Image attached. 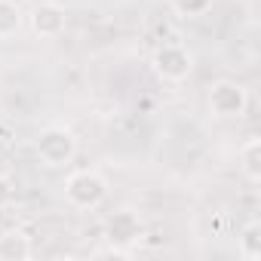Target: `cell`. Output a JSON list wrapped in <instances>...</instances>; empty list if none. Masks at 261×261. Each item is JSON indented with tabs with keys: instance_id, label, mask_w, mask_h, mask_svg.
<instances>
[{
	"instance_id": "8992f818",
	"label": "cell",
	"mask_w": 261,
	"mask_h": 261,
	"mask_svg": "<svg viewBox=\"0 0 261 261\" xmlns=\"http://www.w3.org/2000/svg\"><path fill=\"white\" fill-rule=\"evenodd\" d=\"M28 25H31V31H34L37 37L53 40V37H59V34L65 31L68 13H65V7L53 4V0H43V4H37V7L28 13Z\"/></svg>"
},
{
	"instance_id": "3957f363",
	"label": "cell",
	"mask_w": 261,
	"mask_h": 261,
	"mask_svg": "<svg viewBox=\"0 0 261 261\" xmlns=\"http://www.w3.org/2000/svg\"><path fill=\"white\" fill-rule=\"evenodd\" d=\"M249 108V92L243 83L237 80H215L209 86V114L218 117V120H240Z\"/></svg>"
},
{
	"instance_id": "7c38bea8",
	"label": "cell",
	"mask_w": 261,
	"mask_h": 261,
	"mask_svg": "<svg viewBox=\"0 0 261 261\" xmlns=\"http://www.w3.org/2000/svg\"><path fill=\"white\" fill-rule=\"evenodd\" d=\"M13 197H16L13 178H10V175H0V209H7V206L13 203Z\"/></svg>"
},
{
	"instance_id": "7a4b0ae2",
	"label": "cell",
	"mask_w": 261,
	"mask_h": 261,
	"mask_svg": "<svg viewBox=\"0 0 261 261\" xmlns=\"http://www.w3.org/2000/svg\"><path fill=\"white\" fill-rule=\"evenodd\" d=\"M37 157L49 169H62L77 157V136L65 126H46L37 136Z\"/></svg>"
},
{
	"instance_id": "30bf717a",
	"label": "cell",
	"mask_w": 261,
	"mask_h": 261,
	"mask_svg": "<svg viewBox=\"0 0 261 261\" xmlns=\"http://www.w3.org/2000/svg\"><path fill=\"white\" fill-rule=\"evenodd\" d=\"M237 249H240V258H246V261H258L261 258V224L258 221H249L240 230Z\"/></svg>"
},
{
	"instance_id": "6da1fadb",
	"label": "cell",
	"mask_w": 261,
	"mask_h": 261,
	"mask_svg": "<svg viewBox=\"0 0 261 261\" xmlns=\"http://www.w3.org/2000/svg\"><path fill=\"white\" fill-rule=\"evenodd\" d=\"M65 200L74 209L92 212L108 200V178L95 169H77L65 178Z\"/></svg>"
},
{
	"instance_id": "9c48e42d",
	"label": "cell",
	"mask_w": 261,
	"mask_h": 261,
	"mask_svg": "<svg viewBox=\"0 0 261 261\" xmlns=\"http://www.w3.org/2000/svg\"><path fill=\"white\" fill-rule=\"evenodd\" d=\"M25 13L16 0H0V40H10L22 31Z\"/></svg>"
},
{
	"instance_id": "277c9868",
	"label": "cell",
	"mask_w": 261,
	"mask_h": 261,
	"mask_svg": "<svg viewBox=\"0 0 261 261\" xmlns=\"http://www.w3.org/2000/svg\"><path fill=\"white\" fill-rule=\"evenodd\" d=\"M151 68L160 80L166 83H181L191 77L194 71V53L181 43H163L160 49H154L151 56Z\"/></svg>"
},
{
	"instance_id": "8fae6325",
	"label": "cell",
	"mask_w": 261,
	"mask_h": 261,
	"mask_svg": "<svg viewBox=\"0 0 261 261\" xmlns=\"http://www.w3.org/2000/svg\"><path fill=\"white\" fill-rule=\"evenodd\" d=\"M215 0H169V7L178 19H200L212 10Z\"/></svg>"
},
{
	"instance_id": "5b68a950",
	"label": "cell",
	"mask_w": 261,
	"mask_h": 261,
	"mask_svg": "<svg viewBox=\"0 0 261 261\" xmlns=\"http://www.w3.org/2000/svg\"><path fill=\"white\" fill-rule=\"evenodd\" d=\"M145 237V224L133 209H120L105 218V240L111 243V252H126Z\"/></svg>"
},
{
	"instance_id": "52a82bcc",
	"label": "cell",
	"mask_w": 261,
	"mask_h": 261,
	"mask_svg": "<svg viewBox=\"0 0 261 261\" xmlns=\"http://www.w3.org/2000/svg\"><path fill=\"white\" fill-rule=\"evenodd\" d=\"M34 252L31 237L22 230H10L0 237V261H28Z\"/></svg>"
},
{
	"instance_id": "4fadbf2b",
	"label": "cell",
	"mask_w": 261,
	"mask_h": 261,
	"mask_svg": "<svg viewBox=\"0 0 261 261\" xmlns=\"http://www.w3.org/2000/svg\"><path fill=\"white\" fill-rule=\"evenodd\" d=\"M13 136H16V133H13V126H10L7 120H0V145H10Z\"/></svg>"
},
{
	"instance_id": "ba28073f",
	"label": "cell",
	"mask_w": 261,
	"mask_h": 261,
	"mask_svg": "<svg viewBox=\"0 0 261 261\" xmlns=\"http://www.w3.org/2000/svg\"><path fill=\"white\" fill-rule=\"evenodd\" d=\"M240 169L249 185H261V139L258 136H252L240 148Z\"/></svg>"
}]
</instances>
